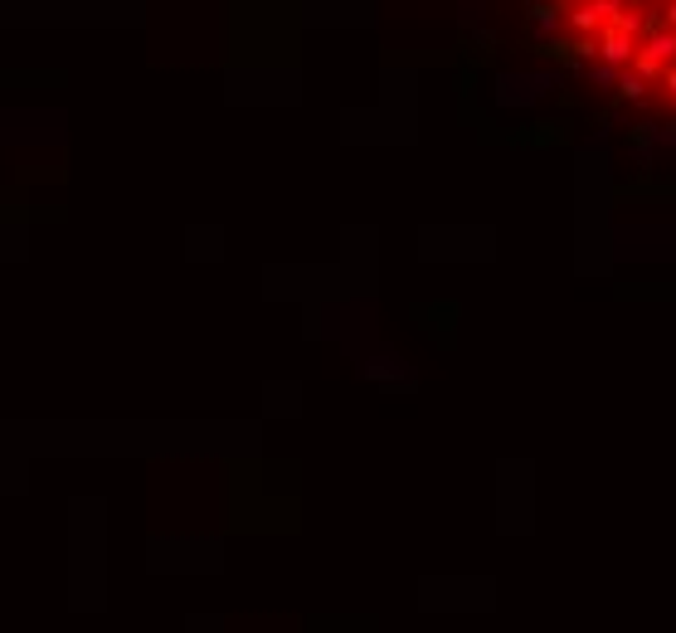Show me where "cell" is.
Returning <instances> with one entry per match:
<instances>
[{"mask_svg": "<svg viewBox=\"0 0 676 633\" xmlns=\"http://www.w3.org/2000/svg\"><path fill=\"white\" fill-rule=\"evenodd\" d=\"M667 88H672V93H676V69H667Z\"/></svg>", "mask_w": 676, "mask_h": 633, "instance_id": "cell-1", "label": "cell"}]
</instances>
